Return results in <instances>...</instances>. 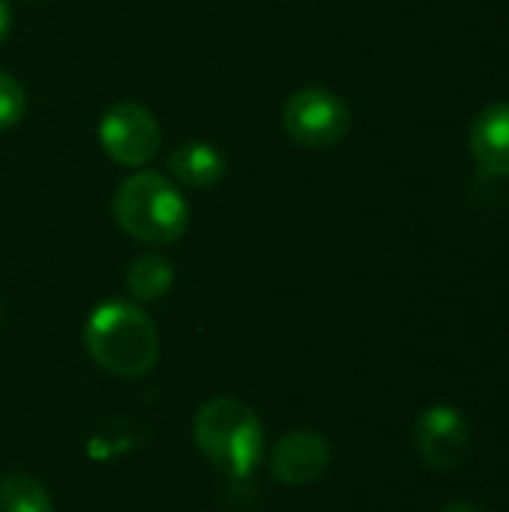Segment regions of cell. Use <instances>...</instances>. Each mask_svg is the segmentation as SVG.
<instances>
[{"label":"cell","instance_id":"cell-1","mask_svg":"<svg viewBox=\"0 0 509 512\" xmlns=\"http://www.w3.org/2000/svg\"><path fill=\"white\" fill-rule=\"evenodd\" d=\"M84 348L99 369L117 378H144L159 360V333L141 306L108 300L90 312Z\"/></svg>","mask_w":509,"mask_h":512},{"label":"cell","instance_id":"cell-2","mask_svg":"<svg viewBox=\"0 0 509 512\" xmlns=\"http://www.w3.org/2000/svg\"><path fill=\"white\" fill-rule=\"evenodd\" d=\"M192 435L201 456L231 477H249L267 453L261 417L234 396L207 399L192 420Z\"/></svg>","mask_w":509,"mask_h":512},{"label":"cell","instance_id":"cell-3","mask_svg":"<svg viewBox=\"0 0 509 512\" xmlns=\"http://www.w3.org/2000/svg\"><path fill=\"white\" fill-rule=\"evenodd\" d=\"M114 219L138 243L171 246L189 231V204L180 189L156 171L129 174L114 192Z\"/></svg>","mask_w":509,"mask_h":512},{"label":"cell","instance_id":"cell-4","mask_svg":"<svg viewBox=\"0 0 509 512\" xmlns=\"http://www.w3.org/2000/svg\"><path fill=\"white\" fill-rule=\"evenodd\" d=\"M282 126L297 144L324 150L351 132V108L327 87H303L285 99Z\"/></svg>","mask_w":509,"mask_h":512},{"label":"cell","instance_id":"cell-5","mask_svg":"<svg viewBox=\"0 0 509 512\" xmlns=\"http://www.w3.org/2000/svg\"><path fill=\"white\" fill-rule=\"evenodd\" d=\"M99 144L117 165L141 168L156 156L162 132L153 111H147L144 105L114 102L99 120Z\"/></svg>","mask_w":509,"mask_h":512},{"label":"cell","instance_id":"cell-6","mask_svg":"<svg viewBox=\"0 0 509 512\" xmlns=\"http://www.w3.org/2000/svg\"><path fill=\"white\" fill-rule=\"evenodd\" d=\"M471 432L465 417L450 405H435L417 417V450L435 471H453L465 462Z\"/></svg>","mask_w":509,"mask_h":512},{"label":"cell","instance_id":"cell-7","mask_svg":"<svg viewBox=\"0 0 509 512\" xmlns=\"http://www.w3.org/2000/svg\"><path fill=\"white\" fill-rule=\"evenodd\" d=\"M330 441L321 432L297 429L282 435L270 450V474L285 486H309L330 468Z\"/></svg>","mask_w":509,"mask_h":512},{"label":"cell","instance_id":"cell-8","mask_svg":"<svg viewBox=\"0 0 509 512\" xmlns=\"http://www.w3.org/2000/svg\"><path fill=\"white\" fill-rule=\"evenodd\" d=\"M468 144L486 174L509 180V102H495L474 117Z\"/></svg>","mask_w":509,"mask_h":512},{"label":"cell","instance_id":"cell-9","mask_svg":"<svg viewBox=\"0 0 509 512\" xmlns=\"http://www.w3.org/2000/svg\"><path fill=\"white\" fill-rule=\"evenodd\" d=\"M171 174L192 189H207L225 177V156L210 141H183L168 156Z\"/></svg>","mask_w":509,"mask_h":512},{"label":"cell","instance_id":"cell-10","mask_svg":"<svg viewBox=\"0 0 509 512\" xmlns=\"http://www.w3.org/2000/svg\"><path fill=\"white\" fill-rule=\"evenodd\" d=\"M174 285V267L162 255H138L126 270V288L141 303L162 300Z\"/></svg>","mask_w":509,"mask_h":512},{"label":"cell","instance_id":"cell-11","mask_svg":"<svg viewBox=\"0 0 509 512\" xmlns=\"http://www.w3.org/2000/svg\"><path fill=\"white\" fill-rule=\"evenodd\" d=\"M0 512H54L48 489L30 474L0 477Z\"/></svg>","mask_w":509,"mask_h":512},{"label":"cell","instance_id":"cell-12","mask_svg":"<svg viewBox=\"0 0 509 512\" xmlns=\"http://www.w3.org/2000/svg\"><path fill=\"white\" fill-rule=\"evenodd\" d=\"M24 111H27V93H24V87L9 72L0 69V129L18 126L21 117H24Z\"/></svg>","mask_w":509,"mask_h":512},{"label":"cell","instance_id":"cell-13","mask_svg":"<svg viewBox=\"0 0 509 512\" xmlns=\"http://www.w3.org/2000/svg\"><path fill=\"white\" fill-rule=\"evenodd\" d=\"M9 30H12V6L6 0H0V45L6 42Z\"/></svg>","mask_w":509,"mask_h":512},{"label":"cell","instance_id":"cell-14","mask_svg":"<svg viewBox=\"0 0 509 512\" xmlns=\"http://www.w3.org/2000/svg\"><path fill=\"white\" fill-rule=\"evenodd\" d=\"M441 512H483L477 504H465V501H459V504H447Z\"/></svg>","mask_w":509,"mask_h":512},{"label":"cell","instance_id":"cell-15","mask_svg":"<svg viewBox=\"0 0 509 512\" xmlns=\"http://www.w3.org/2000/svg\"><path fill=\"white\" fill-rule=\"evenodd\" d=\"M0 315H3V309H0Z\"/></svg>","mask_w":509,"mask_h":512}]
</instances>
